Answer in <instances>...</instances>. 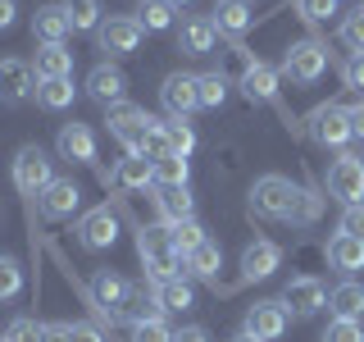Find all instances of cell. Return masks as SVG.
Listing matches in <instances>:
<instances>
[{"instance_id":"obj_9","label":"cell","mask_w":364,"mask_h":342,"mask_svg":"<svg viewBox=\"0 0 364 342\" xmlns=\"http://www.w3.org/2000/svg\"><path fill=\"white\" fill-rule=\"evenodd\" d=\"M37 96V73H32L28 60H18V55H9V60H0V100L5 105H23V100Z\"/></svg>"},{"instance_id":"obj_33","label":"cell","mask_w":364,"mask_h":342,"mask_svg":"<svg viewBox=\"0 0 364 342\" xmlns=\"http://www.w3.org/2000/svg\"><path fill=\"white\" fill-rule=\"evenodd\" d=\"M159 128H164V137H168V151H173V155H191V151H196V128H191L187 119L168 114V119L159 123Z\"/></svg>"},{"instance_id":"obj_21","label":"cell","mask_w":364,"mask_h":342,"mask_svg":"<svg viewBox=\"0 0 364 342\" xmlns=\"http://www.w3.org/2000/svg\"><path fill=\"white\" fill-rule=\"evenodd\" d=\"M68 32H73V23H68L64 5H41L37 14H32V37H37L41 46H64Z\"/></svg>"},{"instance_id":"obj_46","label":"cell","mask_w":364,"mask_h":342,"mask_svg":"<svg viewBox=\"0 0 364 342\" xmlns=\"http://www.w3.org/2000/svg\"><path fill=\"white\" fill-rule=\"evenodd\" d=\"M341 78H346V87H355V91H364V51H355L346 64H341Z\"/></svg>"},{"instance_id":"obj_31","label":"cell","mask_w":364,"mask_h":342,"mask_svg":"<svg viewBox=\"0 0 364 342\" xmlns=\"http://www.w3.org/2000/svg\"><path fill=\"white\" fill-rule=\"evenodd\" d=\"M173 0H141L136 5V23H141L146 32H168L173 28Z\"/></svg>"},{"instance_id":"obj_43","label":"cell","mask_w":364,"mask_h":342,"mask_svg":"<svg viewBox=\"0 0 364 342\" xmlns=\"http://www.w3.org/2000/svg\"><path fill=\"white\" fill-rule=\"evenodd\" d=\"M318 214H323V197H314V192H305L301 187V201H296V214H291V224H314Z\"/></svg>"},{"instance_id":"obj_51","label":"cell","mask_w":364,"mask_h":342,"mask_svg":"<svg viewBox=\"0 0 364 342\" xmlns=\"http://www.w3.org/2000/svg\"><path fill=\"white\" fill-rule=\"evenodd\" d=\"M46 342H68V324H46Z\"/></svg>"},{"instance_id":"obj_15","label":"cell","mask_w":364,"mask_h":342,"mask_svg":"<svg viewBox=\"0 0 364 342\" xmlns=\"http://www.w3.org/2000/svg\"><path fill=\"white\" fill-rule=\"evenodd\" d=\"M87 96L96 100V105H123V96H128V73H123L119 64H96L87 73Z\"/></svg>"},{"instance_id":"obj_49","label":"cell","mask_w":364,"mask_h":342,"mask_svg":"<svg viewBox=\"0 0 364 342\" xmlns=\"http://www.w3.org/2000/svg\"><path fill=\"white\" fill-rule=\"evenodd\" d=\"M14 19H18V0H0V32L14 28Z\"/></svg>"},{"instance_id":"obj_53","label":"cell","mask_w":364,"mask_h":342,"mask_svg":"<svg viewBox=\"0 0 364 342\" xmlns=\"http://www.w3.org/2000/svg\"><path fill=\"white\" fill-rule=\"evenodd\" d=\"M173 5H191V0H173Z\"/></svg>"},{"instance_id":"obj_23","label":"cell","mask_w":364,"mask_h":342,"mask_svg":"<svg viewBox=\"0 0 364 342\" xmlns=\"http://www.w3.org/2000/svg\"><path fill=\"white\" fill-rule=\"evenodd\" d=\"M219 265H223V251H219V242H210V237H205L196 251H187V256H182V274L205 279V283L219 279Z\"/></svg>"},{"instance_id":"obj_14","label":"cell","mask_w":364,"mask_h":342,"mask_svg":"<svg viewBox=\"0 0 364 342\" xmlns=\"http://www.w3.org/2000/svg\"><path fill=\"white\" fill-rule=\"evenodd\" d=\"M114 237H119V214L109 205H96V210H87L77 219V242L87 251H105V247H114Z\"/></svg>"},{"instance_id":"obj_12","label":"cell","mask_w":364,"mask_h":342,"mask_svg":"<svg viewBox=\"0 0 364 342\" xmlns=\"http://www.w3.org/2000/svg\"><path fill=\"white\" fill-rule=\"evenodd\" d=\"M41 205V219H50V224H60V219H73L77 214V205H82V187H77L73 178H55L50 187L37 197Z\"/></svg>"},{"instance_id":"obj_13","label":"cell","mask_w":364,"mask_h":342,"mask_svg":"<svg viewBox=\"0 0 364 342\" xmlns=\"http://www.w3.org/2000/svg\"><path fill=\"white\" fill-rule=\"evenodd\" d=\"M287 306L282 301H255L246 311V333L255 338V342H278L282 333H287Z\"/></svg>"},{"instance_id":"obj_26","label":"cell","mask_w":364,"mask_h":342,"mask_svg":"<svg viewBox=\"0 0 364 342\" xmlns=\"http://www.w3.org/2000/svg\"><path fill=\"white\" fill-rule=\"evenodd\" d=\"M328 311L333 319H364V283H337L328 292Z\"/></svg>"},{"instance_id":"obj_39","label":"cell","mask_w":364,"mask_h":342,"mask_svg":"<svg viewBox=\"0 0 364 342\" xmlns=\"http://www.w3.org/2000/svg\"><path fill=\"white\" fill-rule=\"evenodd\" d=\"M5 342H46V324H37L32 315H18L14 324L5 328Z\"/></svg>"},{"instance_id":"obj_48","label":"cell","mask_w":364,"mask_h":342,"mask_svg":"<svg viewBox=\"0 0 364 342\" xmlns=\"http://www.w3.org/2000/svg\"><path fill=\"white\" fill-rule=\"evenodd\" d=\"M173 342H210V333H205L200 324H187V328H178Z\"/></svg>"},{"instance_id":"obj_25","label":"cell","mask_w":364,"mask_h":342,"mask_svg":"<svg viewBox=\"0 0 364 342\" xmlns=\"http://www.w3.org/2000/svg\"><path fill=\"white\" fill-rule=\"evenodd\" d=\"M328 265L341 269V274H360L364 269V242H360V237L337 233L333 242H328Z\"/></svg>"},{"instance_id":"obj_54","label":"cell","mask_w":364,"mask_h":342,"mask_svg":"<svg viewBox=\"0 0 364 342\" xmlns=\"http://www.w3.org/2000/svg\"><path fill=\"white\" fill-rule=\"evenodd\" d=\"M0 342H5V338H0Z\"/></svg>"},{"instance_id":"obj_27","label":"cell","mask_w":364,"mask_h":342,"mask_svg":"<svg viewBox=\"0 0 364 342\" xmlns=\"http://www.w3.org/2000/svg\"><path fill=\"white\" fill-rule=\"evenodd\" d=\"M155 205H159V214H164V224H178V219H196V197H191L187 187H159V197H155Z\"/></svg>"},{"instance_id":"obj_38","label":"cell","mask_w":364,"mask_h":342,"mask_svg":"<svg viewBox=\"0 0 364 342\" xmlns=\"http://www.w3.org/2000/svg\"><path fill=\"white\" fill-rule=\"evenodd\" d=\"M23 288V265L14 256H0V301H14Z\"/></svg>"},{"instance_id":"obj_16","label":"cell","mask_w":364,"mask_h":342,"mask_svg":"<svg viewBox=\"0 0 364 342\" xmlns=\"http://www.w3.org/2000/svg\"><path fill=\"white\" fill-rule=\"evenodd\" d=\"M128 292H132V283L123 279V274H114V269H96V279H91V306H96L100 315H109V319L128 306Z\"/></svg>"},{"instance_id":"obj_44","label":"cell","mask_w":364,"mask_h":342,"mask_svg":"<svg viewBox=\"0 0 364 342\" xmlns=\"http://www.w3.org/2000/svg\"><path fill=\"white\" fill-rule=\"evenodd\" d=\"M337 233H346V237H360V242H364V205H346V210H341V219H337Z\"/></svg>"},{"instance_id":"obj_10","label":"cell","mask_w":364,"mask_h":342,"mask_svg":"<svg viewBox=\"0 0 364 342\" xmlns=\"http://www.w3.org/2000/svg\"><path fill=\"white\" fill-rule=\"evenodd\" d=\"M141 37H146V28L136 19H105L96 28V46L105 55H114V60H119V55H136V46H141Z\"/></svg>"},{"instance_id":"obj_7","label":"cell","mask_w":364,"mask_h":342,"mask_svg":"<svg viewBox=\"0 0 364 342\" xmlns=\"http://www.w3.org/2000/svg\"><path fill=\"white\" fill-rule=\"evenodd\" d=\"M305 123H310V137H314L318 146H346L350 137H355V133H350V110L337 105V100H328V105H314Z\"/></svg>"},{"instance_id":"obj_40","label":"cell","mask_w":364,"mask_h":342,"mask_svg":"<svg viewBox=\"0 0 364 342\" xmlns=\"http://www.w3.org/2000/svg\"><path fill=\"white\" fill-rule=\"evenodd\" d=\"M132 342H173V328L164 324V315H159V319H136V324H132Z\"/></svg>"},{"instance_id":"obj_20","label":"cell","mask_w":364,"mask_h":342,"mask_svg":"<svg viewBox=\"0 0 364 342\" xmlns=\"http://www.w3.org/2000/svg\"><path fill=\"white\" fill-rule=\"evenodd\" d=\"M210 19H214V28L223 32V37H246L250 32V23H255V9H250V0H219V5L210 9Z\"/></svg>"},{"instance_id":"obj_30","label":"cell","mask_w":364,"mask_h":342,"mask_svg":"<svg viewBox=\"0 0 364 342\" xmlns=\"http://www.w3.org/2000/svg\"><path fill=\"white\" fill-rule=\"evenodd\" d=\"M155 301H159V311H191V301H196V296H191V283L178 274V279L155 283Z\"/></svg>"},{"instance_id":"obj_37","label":"cell","mask_w":364,"mask_h":342,"mask_svg":"<svg viewBox=\"0 0 364 342\" xmlns=\"http://www.w3.org/2000/svg\"><path fill=\"white\" fill-rule=\"evenodd\" d=\"M223 100H228V78H223V68L200 73V110H219Z\"/></svg>"},{"instance_id":"obj_34","label":"cell","mask_w":364,"mask_h":342,"mask_svg":"<svg viewBox=\"0 0 364 342\" xmlns=\"http://www.w3.org/2000/svg\"><path fill=\"white\" fill-rule=\"evenodd\" d=\"M187 178H191L187 155H164V160H155V182H159V187H187Z\"/></svg>"},{"instance_id":"obj_45","label":"cell","mask_w":364,"mask_h":342,"mask_svg":"<svg viewBox=\"0 0 364 342\" xmlns=\"http://www.w3.org/2000/svg\"><path fill=\"white\" fill-rule=\"evenodd\" d=\"M333 9H337V0H296V14L305 23H323Z\"/></svg>"},{"instance_id":"obj_28","label":"cell","mask_w":364,"mask_h":342,"mask_svg":"<svg viewBox=\"0 0 364 342\" xmlns=\"http://www.w3.org/2000/svg\"><path fill=\"white\" fill-rule=\"evenodd\" d=\"M242 91L250 100H278V73H273L269 64H250L246 73H242Z\"/></svg>"},{"instance_id":"obj_19","label":"cell","mask_w":364,"mask_h":342,"mask_svg":"<svg viewBox=\"0 0 364 342\" xmlns=\"http://www.w3.org/2000/svg\"><path fill=\"white\" fill-rule=\"evenodd\" d=\"M278 265H282V247L269 242V237H259V242H250V247L242 251V279H246V283L269 279Z\"/></svg>"},{"instance_id":"obj_22","label":"cell","mask_w":364,"mask_h":342,"mask_svg":"<svg viewBox=\"0 0 364 342\" xmlns=\"http://www.w3.org/2000/svg\"><path fill=\"white\" fill-rule=\"evenodd\" d=\"M109 182H114L119 192H136V187H146V182H155V160H146V155H123L119 165H114Z\"/></svg>"},{"instance_id":"obj_29","label":"cell","mask_w":364,"mask_h":342,"mask_svg":"<svg viewBox=\"0 0 364 342\" xmlns=\"http://www.w3.org/2000/svg\"><path fill=\"white\" fill-rule=\"evenodd\" d=\"M37 105L50 110V114L68 110L73 105V78H41L37 83Z\"/></svg>"},{"instance_id":"obj_2","label":"cell","mask_w":364,"mask_h":342,"mask_svg":"<svg viewBox=\"0 0 364 342\" xmlns=\"http://www.w3.org/2000/svg\"><path fill=\"white\" fill-rule=\"evenodd\" d=\"M136 256H141L151 283H164V279L182 274V256L168 242V228H136Z\"/></svg>"},{"instance_id":"obj_35","label":"cell","mask_w":364,"mask_h":342,"mask_svg":"<svg viewBox=\"0 0 364 342\" xmlns=\"http://www.w3.org/2000/svg\"><path fill=\"white\" fill-rule=\"evenodd\" d=\"M164 228H168V242H173L178 256H187V251H196L205 242V228L196 219H178V224H164Z\"/></svg>"},{"instance_id":"obj_17","label":"cell","mask_w":364,"mask_h":342,"mask_svg":"<svg viewBox=\"0 0 364 342\" xmlns=\"http://www.w3.org/2000/svg\"><path fill=\"white\" fill-rule=\"evenodd\" d=\"M214 41H219V28H214V19L210 14H187L178 23V51L182 55H210L214 51Z\"/></svg>"},{"instance_id":"obj_11","label":"cell","mask_w":364,"mask_h":342,"mask_svg":"<svg viewBox=\"0 0 364 342\" xmlns=\"http://www.w3.org/2000/svg\"><path fill=\"white\" fill-rule=\"evenodd\" d=\"M159 100H164L168 114L187 119L191 110H200V73H168L164 87H159Z\"/></svg>"},{"instance_id":"obj_6","label":"cell","mask_w":364,"mask_h":342,"mask_svg":"<svg viewBox=\"0 0 364 342\" xmlns=\"http://www.w3.org/2000/svg\"><path fill=\"white\" fill-rule=\"evenodd\" d=\"M55 182V169H50V155L41 151V146H23V151L14 155V187L23 192V197L37 201L46 187Z\"/></svg>"},{"instance_id":"obj_36","label":"cell","mask_w":364,"mask_h":342,"mask_svg":"<svg viewBox=\"0 0 364 342\" xmlns=\"http://www.w3.org/2000/svg\"><path fill=\"white\" fill-rule=\"evenodd\" d=\"M73 32H96L100 28V0H64Z\"/></svg>"},{"instance_id":"obj_1","label":"cell","mask_w":364,"mask_h":342,"mask_svg":"<svg viewBox=\"0 0 364 342\" xmlns=\"http://www.w3.org/2000/svg\"><path fill=\"white\" fill-rule=\"evenodd\" d=\"M296 201H301V187L282 174H264L250 187V214H259V219H287L291 224Z\"/></svg>"},{"instance_id":"obj_3","label":"cell","mask_w":364,"mask_h":342,"mask_svg":"<svg viewBox=\"0 0 364 342\" xmlns=\"http://www.w3.org/2000/svg\"><path fill=\"white\" fill-rule=\"evenodd\" d=\"M323 73H328V46L318 37H305V41L287 46V55H282V78H287L291 87H314Z\"/></svg>"},{"instance_id":"obj_24","label":"cell","mask_w":364,"mask_h":342,"mask_svg":"<svg viewBox=\"0 0 364 342\" xmlns=\"http://www.w3.org/2000/svg\"><path fill=\"white\" fill-rule=\"evenodd\" d=\"M32 73L41 78H73V51L68 46H41L37 55H32Z\"/></svg>"},{"instance_id":"obj_18","label":"cell","mask_w":364,"mask_h":342,"mask_svg":"<svg viewBox=\"0 0 364 342\" xmlns=\"http://www.w3.org/2000/svg\"><path fill=\"white\" fill-rule=\"evenodd\" d=\"M55 146H60V160H68V165H96V133L87 123H64Z\"/></svg>"},{"instance_id":"obj_32","label":"cell","mask_w":364,"mask_h":342,"mask_svg":"<svg viewBox=\"0 0 364 342\" xmlns=\"http://www.w3.org/2000/svg\"><path fill=\"white\" fill-rule=\"evenodd\" d=\"M123 315L132 319H159L164 311H159V301H155V288H146V283H132V292H128V306H123Z\"/></svg>"},{"instance_id":"obj_52","label":"cell","mask_w":364,"mask_h":342,"mask_svg":"<svg viewBox=\"0 0 364 342\" xmlns=\"http://www.w3.org/2000/svg\"><path fill=\"white\" fill-rule=\"evenodd\" d=\"M228 342H255V338H250V333H246V328H242V333H237V338H228Z\"/></svg>"},{"instance_id":"obj_50","label":"cell","mask_w":364,"mask_h":342,"mask_svg":"<svg viewBox=\"0 0 364 342\" xmlns=\"http://www.w3.org/2000/svg\"><path fill=\"white\" fill-rule=\"evenodd\" d=\"M350 133L364 142V100H360V105H350Z\"/></svg>"},{"instance_id":"obj_42","label":"cell","mask_w":364,"mask_h":342,"mask_svg":"<svg viewBox=\"0 0 364 342\" xmlns=\"http://www.w3.org/2000/svg\"><path fill=\"white\" fill-rule=\"evenodd\" d=\"M323 342H364V324H360V319H333L328 333H323Z\"/></svg>"},{"instance_id":"obj_47","label":"cell","mask_w":364,"mask_h":342,"mask_svg":"<svg viewBox=\"0 0 364 342\" xmlns=\"http://www.w3.org/2000/svg\"><path fill=\"white\" fill-rule=\"evenodd\" d=\"M68 342H105V338H100V328H91V324H68Z\"/></svg>"},{"instance_id":"obj_41","label":"cell","mask_w":364,"mask_h":342,"mask_svg":"<svg viewBox=\"0 0 364 342\" xmlns=\"http://www.w3.org/2000/svg\"><path fill=\"white\" fill-rule=\"evenodd\" d=\"M341 41H346L350 51H364V5L341 19Z\"/></svg>"},{"instance_id":"obj_5","label":"cell","mask_w":364,"mask_h":342,"mask_svg":"<svg viewBox=\"0 0 364 342\" xmlns=\"http://www.w3.org/2000/svg\"><path fill=\"white\" fill-rule=\"evenodd\" d=\"M328 197L341 205H364V160L341 151L333 165H328Z\"/></svg>"},{"instance_id":"obj_4","label":"cell","mask_w":364,"mask_h":342,"mask_svg":"<svg viewBox=\"0 0 364 342\" xmlns=\"http://www.w3.org/2000/svg\"><path fill=\"white\" fill-rule=\"evenodd\" d=\"M105 123H109V137H114V142H123V151H128V155H141L146 133H151L159 119H155V114H146L141 105H132V100H123V105H109Z\"/></svg>"},{"instance_id":"obj_8","label":"cell","mask_w":364,"mask_h":342,"mask_svg":"<svg viewBox=\"0 0 364 342\" xmlns=\"http://www.w3.org/2000/svg\"><path fill=\"white\" fill-rule=\"evenodd\" d=\"M282 306H287L296 319H310L328 306V283L314 279V274H296L287 288H282Z\"/></svg>"}]
</instances>
